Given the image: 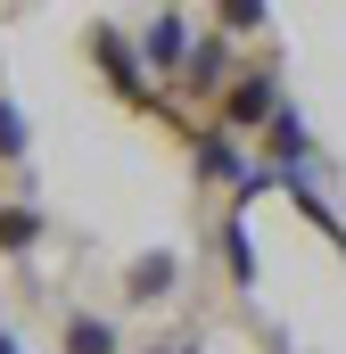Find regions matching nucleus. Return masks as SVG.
Returning a JSON list of instances; mask_svg holds the SVG:
<instances>
[{
  "mask_svg": "<svg viewBox=\"0 0 346 354\" xmlns=\"http://www.w3.org/2000/svg\"><path fill=\"white\" fill-rule=\"evenodd\" d=\"M280 107H289V99L272 91V75H239V83L223 91V124H264V132H272Z\"/></svg>",
  "mask_w": 346,
  "mask_h": 354,
  "instance_id": "obj_1",
  "label": "nucleus"
},
{
  "mask_svg": "<svg viewBox=\"0 0 346 354\" xmlns=\"http://www.w3.org/2000/svg\"><path fill=\"white\" fill-rule=\"evenodd\" d=\"M140 50H149V66H157V75H173V66H181V58L198 50V41H190V17H181V8H157V17H149V41H140Z\"/></svg>",
  "mask_w": 346,
  "mask_h": 354,
  "instance_id": "obj_2",
  "label": "nucleus"
},
{
  "mask_svg": "<svg viewBox=\"0 0 346 354\" xmlns=\"http://www.w3.org/2000/svg\"><path fill=\"white\" fill-rule=\"evenodd\" d=\"M91 58L116 75L124 99H149V91H140V66H132V50H124V33H116V25H91Z\"/></svg>",
  "mask_w": 346,
  "mask_h": 354,
  "instance_id": "obj_3",
  "label": "nucleus"
},
{
  "mask_svg": "<svg viewBox=\"0 0 346 354\" xmlns=\"http://www.w3.org/2000/svg\"><path fill=\"white\" fill-rule=\"evenodd\" d=\"M223 75H231V41L206 33V41L190 50V83H198V91H223Z\"/></svg>",
  "mask_w": 346,
  "mask_h": 354,
  "instance_id": "obj_4",
  "label": "nucleus"
},
{
  "mask_svg": "<svg viewBox=\"0 0 346 354\" xmlns=\"http://www.w3.org/2000/svg\"><path fill=\"white\" fill-rule=\"evenodd\" d=\"M173 272H181L173 256H140V264L124 272V288H132V297H165V288H173Z\"/></svg>",
  "mask_w": 346,
  "mask_h": 354,
  "instance_id": "obj_5",
  "label": "nucleus"
},
{
  "mask_svg": "<svg viewBox=\"0 0 346 354\" xmlns=\"http://www.w3.org/2000/svg\"><path fill=\"white\" fill-rule=\"evenodd\" d=\"M66 354H116V330L91 322V313H75V322H66Z\"/></svg>",
  "mask_w": 346,
  "mask_h": 354,
  "instance_id": "obj_6",
  "label": "nucleus"
},
{
  "mask_svg": "<svg viewBox=\"0 0 346 354\" xmlns=\"http://www.w3.org/2000/svg\"><path fill=\"white\" fill-rule=\"evenodd\" d=\"M223 256H231V280H239V288L256 280V256H248V223H239V206H231V223H223Z\"/></svg>",
  "mask_w": 346,
  "mask_h": 354,
  "instance_id": "obj_7",
  "label": "nucleus"
},
{
  "mask_svg": "<svg viewBox=\"0 0 346 354\" xmlns=\"http://www.w3.org/2000/svg\"><path fill=\"white\" fill-rule=\"evenodd\" d=\"M33 231H42V223H33V206H0V248H8V256H25V248H33Z\"/></svg>",
  "mask_w": 346,
  "mask_h": 354,
  "instance_id": "obj_8",
  "label": "nucleus"
},
{
  "mask_svg": "<svg viewBox=\"0 0 346 354\" xmlns=\"http://www.w3.org/2000/svg\"><path fill=\"white\" fill-rule=\"evenodd\" d=\"M198 174H206V181H248V165H239L223 140H206V149H198Z\"/></svg>",
  "mask_w": 346,
  "mask_h": 354,
  "instance_id": "obj_9",
  "label": "nucleus"
},
{
  "mask_svg": "<svg viewBox=\"0 0 346 354\" xmlns=\"http://www.w3.org/2000/svg\"><path fill=\"white\" fill-rule=\"evenodd\" d=\"M25 157V115H17V99H0V165H17Z\"/></svg>",
  "mask_w": 346,
  "mask_h": 354,
  "instance_id": "obj_10",
  "label": "nucleus"
},
{
  "mask_svg": "<svg viewBox=\"0 0 346 354\" xmlns=\"http://www.w3.org/2000/svg\"><path fill=\"white\" fill-rule=\"evenodd\" d=\"M0 354H17V338H8V330H0Z\"/></svg>",
  "mask_w": 346,
  "mask_h": 354,
  "instance_id": "obj_11",
  "label": "nucleus"
},
{
  "mask_svg": "<svg viewBox=\"0 0 346 354\" xmlns=\"http://www.w3.org/2000/svg\"><path fill=\"white\" fill-rule=\"evenodd\" d=\"M165 354H198V346H165Z\"/></svg>",
  "mask_w": 346,
  "mask_h": 354,
  "instance_id": "obj_12",
  "label": "nucleus"
}]
</instances>
